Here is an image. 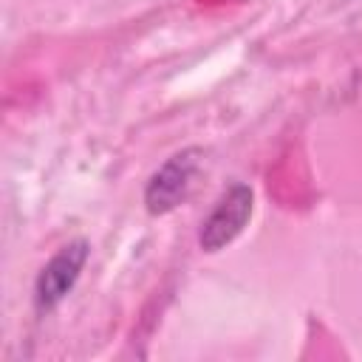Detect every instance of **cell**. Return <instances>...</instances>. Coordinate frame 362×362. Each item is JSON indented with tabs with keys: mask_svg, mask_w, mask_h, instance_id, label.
<instances>
[{
	"mask_svg": "<svg viewBox=\"0 0 362 362\" xmlns=\"http://www.w3.org/2000/svg\"><path fill=\"white\" fill-rule=\"evenodd\" d=\"M255 209V192L249 184L243 181H232L221 198L215 201V206L209 209V215L201 223L198 232V243L204 252H221L223 246H229L249 223Z\"/></svg>",
	"mask_w": 362,
	"mask_h": 362,
	"instance_id": "6da1fadb",
	"label": "cell"
},
{
	"mask_svg": "<svg viewBox=\"0 0 362 362\" xmlns=\"http://www.w3.org/2000/svg\"><path fill=\"white\" fill-rule=\"evenodd\" d=\"M90 255V243L85 238L68 240L62 249H57V255H51V260L40 269L37 280H34V308L37 314H48L54 311L76 286L85 263Z\"/></svg>",
	"mask_w": 362,
	"mask_h": 362,
	"instance_id": "7a4b0ae2",
	"label": "cell"
},
{
	"mask_svg": "<svg viewBox=\"0 0 362 362\" xmlns=\"http://www.w3.org/2000/svg\"><path fill=\"white\" fill-rule=\"evenodd\" d=\"M201 147H184L173 153L147 181L144 187V206L150 215H167L173 212L189 192L192 178L201 167Z\"/></svg>",
	"mask_w": 362,
	"mask_h": 362,
	"instance_id": "3957f363",
	"label": "cell"
}]
</instances>
